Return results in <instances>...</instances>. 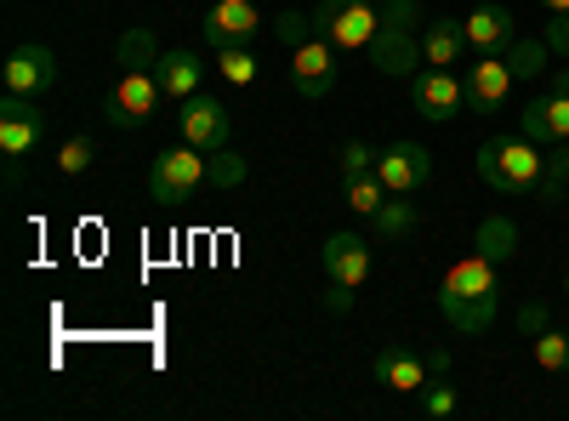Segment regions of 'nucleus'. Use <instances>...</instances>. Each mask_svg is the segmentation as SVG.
Masks as SVG:
<instances>
[{
    "label": "nucleus",
    "instance_id": "f257e3e1",
    "mask_svg": "<svg viewBox=\"0 0 569 421\" xmlns=\"http://www.w3.org/2000/svg\"><path fill=\"white\" fill-rule=\"evenodd\" d=\"M501 308V285H496V262L485 251L456 257L445 268V285H439V313L456 324L461 337H479L490 331V319Z\"/></svg>",
    "mask_w": 569,
    "mask_h": 421
},
{
    "label": "nucleus",
    "instance_id": "f03ea898",
    "mask_svg": "<svg viewBox=\"0 0 569 421\" xmlns=\"http://www.w3.org/2000/svg\"><path fill=\"white\" fill-rule=\"evenodd\" d=\"M479 177L490 182L496 194H507V200H530V194H541V177H547V149L541 143H530L525 131L518 137H490V143H479Z\"/></svg>",
    "mask_w": 569,
    "mask_h": 421
},
{
    "label": "nucleus",
    "instance_id": "7ed1b4c3",
    "mask_svg": "<svg viewBox=\"0 0 569 421\" xmlns=\"http://www.w3.org/2000/svg\"><path fill=\"white\" fill-rule=\"evenodd\" d=\"M416 18H421V0H382V29H376V40H370V69L382 80H410L416 74V63H421Z\"/></svg>",
    "mask_w": 569,
    "mask_h": 421
},
{
    "label": "nucleus",
    "instance_id": "20e7f679",
    "mask_svg": "<svg viewBox=\"0 0 569 421\" xmlns=\"http://www.w3.org/2000/svg\"><path fill=\"white\" fill-rule=\"evenodd\" d=\"M308 18L337 52H370L376 29H382V7L376 0H319Z\"/></svg>",
    "mask_w": 569,
    "mask_h": 421
},
{
    "label": "nucleus",
    "instance_id": "39448f33",
    "mask_svg": "<svg viewBox=\"0 0 569 421\" xmlns=\"http://www.w3.org/2000/svg\"><path fill=\"white\" fill-rule=\"evenodd\" d=\"M200 189H206V154L194 143H177V149L154 154V166H149V200L182 206V200H194Z\"/></svg>",
    "mask_w": 569,
    "mask_h": 421
},
{
    "label": "nucleus",
    "instance_id": "423d86ee",
    "mask_svg": "<svg viewBox=\"0 0 569 421\" xmlns=\"http://www.w3.org/2000/svg\"><path fill=\"white\" fill-rule=\"evenodd\" d=\"M46 137V114L34 109V98H23V91H7L0 98V154H7V177L12 189L23 182V154Z\"/></svg>",
    "mask_w": 569,
    "mask_h": 421
},
{
    "label": "nucleus",
    "instance_id": "0eeeda50",
    "mask_svg": "<svg viewBox=\"0 0 569 421\" xmlns=\"http://www.w3.org/2000/svg\"><path fill=\"white\" fill-rule=\"evenodd\" d=\"M160 103H166L160 74H154V69H126V74H120V86L103 98V120L131 131V126H149V120L160 114Z\"/></svg>",
    "mask_w": 569,
    "mask_h": 421
},
{
    "label": "nucleus",
    "instance_id": "6e6552de",
    "mask_svg": "<svg viewBox=\"0 0 569 421\" xmlns=\"http://www.w3.org/2000/svg\"><path fill=\"white\" fill-rule=\"evenodd\" d=\"M410 109H416L421 120H433V126L467 114V80H461L456 69H433V63L416 69V74H410Z\"/></svg>",
    "mask_w": 569,
    "mask_h": 421
},
{
    "label": "nucleus",
    "instance_id": "1a4fd4ad",
    "mask_svg": "<svg viewBox=\"0 0 569 421\" xmlns=\"http://www.w3.org/2000/svg\"><path fill=\"white\" fill-rule=\"evenodd\" d=\"M177 131H182V143H194L200 154H222L228 137H233V120L211 91H194L188 103H177Z\"/></svg>",
    "mask_w": 569,
    "mask_h": 421
},
{
    "label": "nucleus",
    "instance_id": "9d476101",
    "mask_svg": "<svg viewBox=\"0 0 569 421\" xmlns=\"http://www.w3.org/2000/svg\"><path fill=\"white\" fill-rule=\"evenodd\" d=\"M376 177L388 182V194H421L427 182H433V149L427 143H388L376 154Z\"/></svg>",
    "mask_w": 569,
    "mask_h": 421
},
{
    "label": "nucleus",
    "instance_id": "9b49d317",
    "mask_svg": "<svg viewBox=\"0 0 569 421\" xmlns=\"http://www.w3.org/2000/svg\"><path fill=\"white\" fill-rule=\"evenodd\" d=\"M291 86H297V98H308V103H319V98L337 91V46H330L325 34L291 46Z\"/></svg>",
    "mask_w": 569,
    "mask_h": 421
},
{
    "label": "nucleus",
    "instance_id": "f8f14e48",
    "mask_svg": "<svg viewBox=\"0 0 569 421\" xmlns=\"http://www.w3.org/2000/svg\"><path fill=\"white\" fill-rule=\"evenodd\" d=\"M376 382L393 388V393H421L427 382H433V370H427V348H410V342H382L370 359Z\"/></svg>",
    "mask_w": 569,
    "mask_h": 421
},
{
    "label": "nucleus",
    "instance_id": "ddd939ff",
    "mask_svg": "<svg viewBox=\"0 0 569 421\" xmlns=\"http://www.w3.org/2000/svg\"><path fill=\"white\" fill-rule=\"evenodd\" d=\"M257 29H262V7H257V0H217V7L206 12V23H200L211 52H217V46H251Z\"/></svg>",
    "mask_w": 569,
    "mask_h": 421
},
{
    "label": "nucleus",
    "instance_id": "4468645a",
    "mask_svg": "<svg viewBox=\"0 0 569 421\" xmlns=\"http://www.w3.org/2000/svg\"><path fill=\"white\" fill-rule=\"evenodd\" d=\"M461 80H467V109H472V114H496V109L507 103V91L518 86L501 52H479V63H472Z\"/></svg>",
    "mask_w": 569,
    "mask_h": 421
},
{
    "label": "nucleus",
    "instance_id": "2eb2a0df",
    "mask_svg": "<svg viewBox=\"0 0 569 421\" xmlns=\"http://www.w3.org/2000/svg\"><path fill=\"white\" fill-rule=\"evenodd\" d=\"M319 262H325V279H330V285L359 291L365 279H370V245L359 240V233H330V240L319 245Z\"/></svg>",
    "mask_w": 569,
    "mask_h": 421
},
{
    "label": "nucleus",
    "instance_id": "dca6fc26",
    "mask_svg": "<svg viewBox=\"0 0 569 421\" xmlns=\"http://www.w3.org/2000/svg\"><path fill=\"white\" fill-rule=\"evenodd\" d=\"M0 74H7V91L40 98V91H52V86H58V58H52V46H18Z\"/></svg>",
    "mask_w": 569,
    "mask_h": 421
},
{
    "label": "nucleus",
    "instance_id": "f3484780",
    "mask_svg": "<svg viewBox=\"0 0 569 421\" xmlns=\"http://www.w3.org/2000/svg\"><path fill=\"white\" fill-rule=\"evenodd\" d=\"M154 74H160L166 103H188V98L206 86V63H200V52H188V46H171V52H160Z\"/></svg>",
    "mask_w": 569,
    "mask_h": 421
},
{
    "label": "nucleus",
    "instance_id": "a211bd4d",
    "mask_svg": "<svg viewBox=\"0 0 569 421\" xmlns=\"http://www.w3.org/2000/svg\"><path fill=\"white\" fill-rule=\"evenodd\" d=\"M467 40H472V52H507V46L518 40V18L507 7H472L461 18Z\"/></svg>",
    "mask_w": 569,
    "mask_h": 421
},
{
    "label": "nucleus",
    "instance_id": "6ab92c4d",
    "mask_svg": "<svg viewBox=\"0 0 569 421\" xmlns=\"http://www.w3.org/2000/svg\"><path fill=\"white\" fill-rule=\"evenodd\" d=\"M467 29L456 18H439V23H427L421 29V63H433V69H456L467 58Z\"/></svg>",
    "mask_w": 569,
    "mask_h": 421
},
{
    "label": "nucleus",
    "instance_id": "aec40b11",
    "mask_svg": "<svg viewBox=\"0 0 569 421\" xmlns=\"http://www.w3.org/2000/svg\"><path fill=\"white\" fill-rule=\"evenodd\" d=\"M501 58H507L512 80H530V86H536L541 74H552V46H547V34H541V40H525V34H518Z\"/></svg>",
    "mask_w": 569,
    "mask_h": 421
},
{
    "label": "nucleus",
    "instance_id": "412c9836",
    "mask_svg": "<svg viewBox=\"0 0 569 421\" xmlns=\"http://www.w3.org/2000/svg\"><path fill=\"white\" fill-rule=\"evenodd\" d=\"M342 206L353 211V217H376V211H382L388 206V182L382 177H376V171H365V177H342Z\"/></svg>",
    "mask_w": 569,
    "mask_h": 421
},
{
    "label": "nucleus",
    "instance_id": "4be33fe9",
    "mask_svg": "<svg viewBox=\"0 0 569 421\" xmlns=\"http://www.w3.org/2000/svg\"><path fill=\"white\" fill-rule=\"evenodd\" d=\"M472 245H479L490 262H507V257L518 251V222H512V217H485L479 233H472Z\"/></svg>",
    "mask_w": 569,
    "mask_h": 421
},
{
    "label": "nucleus",
    "instance_id": "5701e85b",
    "mask_svg": "<svg viewBox=\"0 0 569 421\" xmlns=\"http://www.w3.org/2000/svg\"><path fill=\"white\" fill-rule=\"evenodd\" d=\"M114 58H120V69H154L160 63V46H154L149 29H126L114 40Z\"/></svg>",
    "mask_w": 569,
    "mask_h": 421
},
{
    "label": "nucleus",
    "instance_id": "b1692460",
    "mask_svg": "<svg viewBox=\"0 0 569 421\" xmlns=\"http://www.w3.org/2000/svg\"><path fill=\"white\" fill-rule=\"evenodd\" d=\"M416 228V206L405 200V194H388V206L370 217V233L376 240H399V233H410Z\"/></svg>",
    "mask_w": 569,
    "mask_h": 421
},
{
    "label": "nucleus",
    "instance_id": "393cba45",
    "mask_svg": "<svg viewBox=\"0 0 569 421\" xmlns=\"http://www.w3.org/2000/svg\"><path fill=\"white\" fill-rule=\"evenodd\" d=\"M217 80L257 86V52H251V46H217Z\"/></svg>",
    "mask_w": 569,
    "mask_h": 421
},
{
    "label": "nucleus",
    "instance_id": "a878e982",
    "mask_svg": "<svg viewBox=\"0 0 569 421\" xmlns=\"http://www.w3.org/2000/svg\"><path fill=\"white\" fill-rule=\"evenodd\" d=\"M536 364L547 370V377H569V331H547L536 337Z\"/></svg>",
    "mask_w": 569,
    "mask_h": 421
},
{
    "label": "nucleus",
    "instance_id": "bb28decb",
    "mask_svg": "<svg viewBox=\"0 0 569 421\" xmlns=\"http://www.w3.org/2000/svg\"><path fill=\"white\" fill-rule=\"evenodd\" d=\"M456 410H461V399H456L450 382H427V388H421V415H427V421H450Z\"/></svg>",
    "mask_w": 569,
    "mask_h": 421
},
{
    "label": "nucleus",
    "instance_id": "cd10ccee",
    "mask_svg": "<svg viewBox=\"0 0 569 421\" xmlns=\"http://www.w3.org/2000/svg\"><path fill=\"white\" fill-rule=\"evenodd\" d=\"M91 154H98V149H91V137H69V143L58 149V171L63 177H80L91 166Z\"/></svg>",
    "mask_w": 569,
    "mask_h": 421
},
{
    "label": "nucleus",
    "instance_id": "c85d7f7f",
    "mask_svg": "<svg viewBox=\"0 0 569 421\" xmlns=\"http://www.w3.org/2000/svg\"><path fill=\"white\" fill-rule=\"evenodd\" d=\"M273 29H279V40H284V46H302V40H313V34H319L308 12H279V18H273Z\"/></svg>",
    "mask_w": 569,
    "mask_h": 421
},
{
    "label": "nucleus",
    "instance_id": "c756f323",
    "mask_svg": "<svg viewBox=\"0 0 569 421\" xmlns=\"http://www.w3.org/2000/svg\"><path fill=\"white\" fill-rule=\"evenodd\" d=\"M365 171H376V149L348 143V149H342V177H365Z\"/></svg>",
    "mask_w": 569,
    "mask_h": 421
},
{
    "label": "nucleus",
    "instance_id": "7c9ffc66",
    "mask_svg": "<svg viewBox=\"0 0 569 421\" xmlns=\"http://www.w3.org/2000/svg\"><path fill=\"white\" fill-rule=\"evenodd\" d=\"M547 324H552V319H547V302H525V308H518V331H525L530 342L547 331Z\"/></svg>",
    "mask_w": 569,
    "mask_h": 421
},
{
    "label": "nucleus",
    "instance_id": "2f4dec72",
    "mask_svg": "<svg viewBox=\"0 0 569 421\" xmlns=\"http://www.w3.org/2000/svg\"><path fill=\"white\" fill-rule=\"evenodd\" d=\"M211 177L222 182V189H233V182H246V166H240V160H233V154L222 149V154H217V171H211Z\"/></svg>",
    "mask_w": 569,
    "mask_h": 421
},
{
    "label": "nucleus",
    "instance_id": "473e14b6",
    "mask_svg": "<svg viewBox=\"0 0 569 421\" xmlns=\"http://www.w3.org/2000/svg\"><path fill=\"white\" fill-rule=\"evenodd\" d=\"M547 46L552 58H569V18H547Z\"/></svg>",
    "mask_w": 569,
    "mask_h": 421
},
{
    "label": "nucleus",
    "instance_id": "72a5a7b5",
    "mask_svg": "<svg viewBox=\"0 0 569 421\" xmlns=\"http://www.w3.org/2000/svg\"><path fill=\"white\" fill-rule=\"evenodd\" d=\"M427 370H433V382H445L450 377V353L445 348H427Z\"/></svg>",
    "mask_w": 569,
    "mask_h": 421
},
{
    "label": "nucleus",
    "instance_id": "f704fd0d",
    "mask_svg": "<svg viewBox=\"0 0 569 421\" xmlns=\"http://www.w3.org/2000/svg\"><path fill=\"white\" fill-rule=\"evenodd\" d=\"M536 7H541L547 18H569V0H536Z\"/></svg>",
    "mask_w": 569,
    "mask_h": 421
},
{
    "label": "nucleus",
    "instance_id": "c9c22d12",
    "mask_svg": "<svg viewBox=\"0 0 569 421\" xmlns=\"http://www.w3.org/2000/svg\"><path fill=\"white\" fill-rule=\"evenodd\" d=\"M563 297H569V273H563Z\"/></svg>",
    "mask_w": 569,
    "mask_h": 421
},
{
    "label": "nucleus",
    "instance_id": "e433bc0d",
    "mask_svg": "<svg viewBox=\"0 0 569 421\" xmlns=\"http://www.w3.org/2000/svg\"><path fill=\"white\" fill-rule=\"evenodd\" d=\"M563 149H569V143H563Z\"/></svg>",
    "mask_w": 569,
    "mask_h": 421
}]
</instances>
